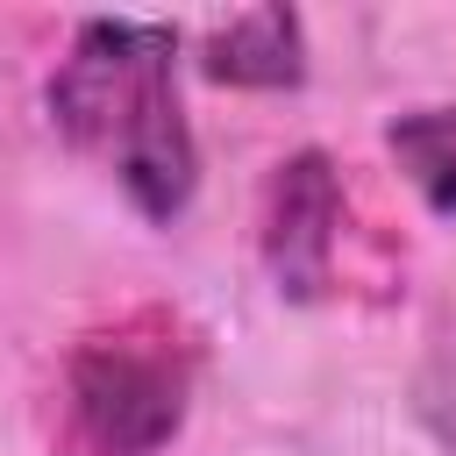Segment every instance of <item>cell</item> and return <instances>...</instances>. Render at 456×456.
I'll list each match as a JSON object with an SVG mask.
<instances>
[{
  "mask_svg": "<svg viewBox=\"0 0 456 456\" xmlns=\"http://www.w3.org/2000/svg\"><path fill=\"white\" fill-rule=\"evenodd\" d=\"M385 150H392V164L406 171V185H413L435 214H456V107L399 114V121L385 128Z\"/></svg>",
  "mask_w": 456,
  "mask_h": 456,
  "instance_id": "obj_5",
  "label": "cell"
},
{
  "mask_svg": "<svg viewBox=\"0 0 456 456\" xmlns=\"http://www.w3.org/2000/svg\"><path fill=\"white\" fill-rule=\"evenodd\" d=\"M264 271L285 299H328L335 292V249H342V178L328 150H299L271 171L264 228H256Z\"/></svg>",
  "mask_w": 456,
  "mask_h": 456,
  "instance_id": "obj_3",
  "label": "cell"
},
{
  "mask_svg": "<svg viewBox=\"0 0 456 456\" xmlns=\"http://www.w3.org/2000/svg\"><path fill=\"white\" fill-rule=\"evenodd\" d=\"M192 385H200V335L178 314L135 306L114 328H93L64 363L71 456H157L185 428Z\"/></svg>",
  "mask_w": 456,
  "mask_h": 456,
  "instance_id": "obj_2",
  "label": "cell"
},
{
  "mask_svg": "<svg viewBox=\"0 0 456 456\" xmlns=\"http://www.w3.org/2000/svg\"><path fill=\"white\" fill-rule=\"evenodd\" d=\"M200 71L214 86H249V93H285L306 78V21L292 7H249L221 21L200 43Z\"/></svg>",
  "mask_w": 456,
  "mask_h": 456,
  "instance_id": "obj_4",
  "label": "cell"
},
{
  "mask_svg": "<svg viewBox=\"0 0 456 456\" xmlns=\"http://www.w3.org/2000/svg\"><path fill=\"white\" fill-rule=\"evenodd\" d=\"M50 128L100 164L142 221H178L200 185V142L178 100V36L135 14L78 21L50 71Z\"/></svg>",
  "mask_w": 456,
  "mask_h": 456,
  "instance_id": "obj_1",
  "label": "cell"
}]
</instances>
